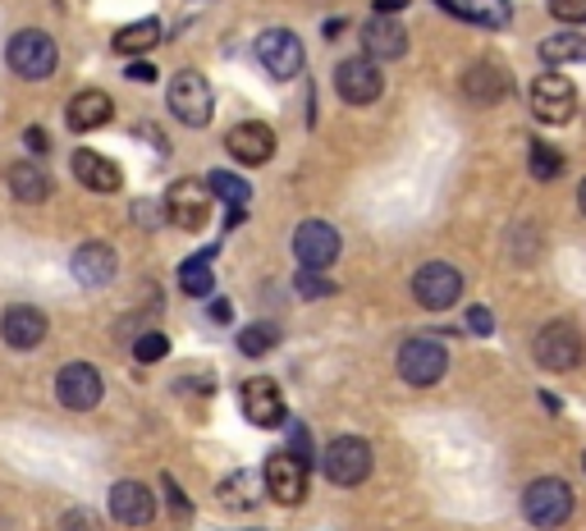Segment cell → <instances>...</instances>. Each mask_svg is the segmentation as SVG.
Instances as JSON below:
<instances>
[{
    "label": "cell",
    "mask_w": 586,
    "mask_h": 531,
    "mask_svg": "<svg viewBox=\"0 0 586 531\" xmlns=\"http://www.w3.org/2000/svg\"><path fill=\"white\" fill-rule=\"evenodd\" d=\"M458 19L481 23V28H496V33H500V28L513 23V6H509V0H462Z\"/></svg>",
    "instance_id": "26"
},
{
    "label": "cell",
    "mask_w": 586,
    "mask_h": 531,
    "mask_svg": "<svg viewBox=\"0 0 586 531\" xmlns=\"http://www.w3.org/2000/svg\"><path fill=\"white\" fill-rule=\"evenodd\" d=\"M70 166H74V179L87 193H119V183H125V174H119V166L110 161V156L92 151V147H78L70 156Z\"/></svg>",
    "instance_id": "18"
},
{
    "label": "cell",
    "mask_w": 586,
    "mask_h": 531,
    "mask_svg": "<svg viewBox=\"0 0 586 531\" xmlns=\"http://www.w3.org/2000/svg\"><path fill=\"white\" fill-rule=\"evenodd\" d=\"M129 78H134V83H157V70H151L147 60H134V65H129Z\"/></svg>",
    "instance_id": "36"
},
{
    "label": "cell",
    "mask_w": 586,
    "mask_h": 531,
    "mask_svg": "<svg viewBox=\"0 0 586 531\" xmlns=\"http://www.w3.org/2000/svg\"><path fill=\"white\" fill-rule=\"evenodd\" d=\"M266 495L275 499V505H302V495H307V463L294 458L289 449L270 454L266 458Z\"/></svg>",
    "instance_id": "15"
},
{
    "label": "cell",
    "mask_w": 586,
    "mask_h": 531,
    "mask_svg": "<svg viewBox=\"0 0 586 531\" xmlns=\"http://www.w3.org/2000/svg\"><path fill=\"white\" fill-rule=\"evenodd\" d=\"M257 60H262V70L275 78V83H289L302 74V42L298 33H289V28H266V33L257 38Z\"/></svg>",
    "instance_id": "7"
},
{
    "label": "cell",
    "mask_w": 586,
    "mask_h": 531,
    "mask_svg": "<svg viewBox=\"0 0 586 531\" xmlns=\"http://www.w3.org/2000/svg\"><path fill=\"white\" fill-rule=\"evenodd\" d=\"M6 65L19 74V78H51L55 65H60V46L51 33H42V28H23V33L10 38L6 46Z\"/></svg>",
    "instance_id": "1"
},
{
    "label": "cell",
    "mask_w": 586,
    "mask_h": 531,
    "mask_svg": "<svg viewBox=\"0 0 586 531\" xmlns=\"http://www.w3.org/2000/svg\"><path fill=\"white\" fill-rule=\"evenodd\" d=\"M294 289H298V298H330L339 285H334V279H326L321 270H298V279H294Z\"/></svg>",
    "instance_id": "32"
},
{
    "label": "cell",
    "mask_w": 586,
    "mask_h": 531,
    "mask_svg": "<svg viewBox=\"0 0 586 531\" xmlns=\"http://www.w3.org/2000/svg\"><path fill=\"white\" fill-rule=\"evenodd\" d=\"M577 206H582V215H586V179H582V189H577Z\"/></svg>",
    "instance_id": "40"
},
{
    "label": "cell",
    "mask_w": 586,
    "mask_h": 531,
    "mask_svg": "<svg viewBox=\"0 0 586 531\" xmlns=\"http://www.w3.org/2000/svg\"><path fill=\"white\" fill-rule=\"evenodd\" d=\"M46 330H51L46 311L28 307V302H14V307L6 311V317H0V334H6V343H10V349H19V353H33V349H42Z\"/></svg>",
    "instance_id": "16"
},
{
    "label": "cell",
    "mask_w": 586,
    "mask_h": 531,
    "mask_svg": "<svg viewBox=\"0 0 586 531\" xmlns=\"http://www.w3.org/2000/svg\"><path fill=\"white\" fill-rule=\"evenodd\" d=\"M440 6H445V14H454V19H458V0H440Z\"/></svg>",
    "instance_id": "41"
},
{
    "label": "cell",
    "mask_w": 586,
    "mask_h": 531,
    "mask_svg": "<svg viewBox=\"0 0 586 531\" xmlns=\"http://www.w3.org/2000/svg\"><path fill=\"white\" fill-rule=\"evenodd\" d=\"M110 518L125 527H147L157 518V499L142 481H115L110 486Z\"/></svg>",
    "instance_id": "20"
},
{
    "label": "cell",
    "mask_w": 586,
    "mask_h": 531,
    "mask_svg": "<svg viewBox=\"0 0 586 531\" xmlns=\"http://www.w3.org/2000/svg\"><path fill=\"white\" fill-rule=\"evenodd\" d=\"M404 6H408V0H376L372 10H376V14H398V10H404Z\"/></svg>",
    "instance_id": "39"
},
{
    "label": "cell",
    "mask_w": 586,
    "mask_h": 531,
    "mask_svg": "<svg viewBox=\"0 0 586 531\" xmlns=\"http://www.w3.org/2000/svg\"><path fill=\"white\" fill-rule=\"evenodd\" d=\"M166 353H170V339H166L161 330H147V334L134 343V358H138V362H161Z\"/></svg>",
    "instance_id": "33"
},
{
    "label": "cell",
    "mask_w": 586,
    "mask_h": 531,
    "mask_svg": "<svg viewBox=\"0 0 586 531\" xmlns=\"http://www.w3.org/2000/svg\"><path fill=\"white\" fill-rule=\"evenodd\" d=\"M321 467H326L330 486H344V490L362 486L366 477H372V445H366L362 435H339V440L326 445Z\"/></svg>",
    "instance_id": "5"
},
{
    "label": "cell",
    "mask_w": 586,
    "mask_h": 531,
    "mask_svg": "<svg viewBox=\"0 0 586 531\" xmlns=\"http://www.w3.org/2000/svg\"><path fill=\"white\" fill-rule=\"evenodd\" d=\"M468 330H472V334H490V330H496V317H490L486 307H472V311H468Z\"/></svg>",
    "instance_id": "35"
},
{
    "label": "cell",
    "mask_w": 586,
    "mask_h": 531,
    "mask_svg": "<svg viewBox=\"0 0 586 531\" xmlns=\"http://www.w3.org/2000/svg\"><path fill=\"white\" fill-rule=\"evenodd\" d=\"M294 257L307 266V270H326L334 266L339 257V230L330 221H302L294 230Z\"/></svg>",
    "instance_id": "13"
},
{
    "label": "cell",
    "mask_w": 586,
    "mask_h": 531,
    "mask_svg": "<svg viewBox=\"0 0 586 531\" xmlns=\"http://www.w3.org/2000/svg\"><path fill=\"white\" fill-rule=\"evenodd\" d=\"M582 467H586V454H582Z\"/></svg>",
    "instance_id": "42"
},
{
    "label": "cell",
    "mask_w": 586,
    "mask_h": 531,
    "mask_svg": "<svg viewBox=\"0 0 586 531\" xmlns=\"http://www.w3.org/2000/svg\"><path fill=\"white\" fill-rule=\"evenodd\" d=\"M65 119H70V129H74V134L106 129V124L115 119V102L106 97L102 87H87V92H78V97H70V106H65Z\"/></svg>",
    "instance_id": "22"
},
{
    "label": "cell",
    "mask_w": 586,
    "mask_h": 531,
    "mask_svg": "<svg viewBox=\"0 0 586 531\" xmlns=\"http://www.w3.org/2000/svg\"><path fill=\"white\" fill-rule=\"evenodd\" d=\"M65 531H97V518H87V513H70Z\"/></svg>",
    "instance_id": "37"
},
{
    "label": "cell",
    "mask_w": 586,
    "mask_h": 531,
    "mask_svg": "<svg viewBox=\"0 0 586 531\" xmlns=\"http://www.w3.org/2000/svg\"><path fill=\"white\" fill-rule=\"evenodd\" d=\"M238 353L243 358H266L270 349H275V343H280V330H275L270 321H253V326H243L238 330Z\"/></svg>",
    "instance_id": "30"
},
{
    "label": "cell",
    "mask_w": 586,
    "mask_h": 531,
    "mask_svg": "<svg viewBox=\"0 0 586 531\" xmlns=\"http://www.w3.org/2000/svg\"><path fill=\"white\" fill-rule=\"evenodd\" d=\"M70 270H74V279L83 289H106L115 279V270H119V257H115L110 243H83L74 253V262H70Z\"/></svg>",
    "instance_id": "17"
},
{
    "label": "cell",
    "mask_w": 586,
    "mask_h": 531,
    "mask_svg": "<svg viewBox=\"0 0 586 531\" xmlns=\"http://www.w3.org/2000/svg\"><path fill=\"white\" fill-rule=\"evenodd\" d=\"M532 115L541 124H568L577 115V87L564 74H541V78H532Z\"/></svg>",
    "instance_id": "10"
},
{
    "label": "cell",
    "mask_w": 586,
    "mask_h": 531,
    "mask_svg": "<svg viewBox=\"0 0 586 531\" xmlns=\"http://www.w3.org/2000/svg\"><path fill=\"white\" fill-rule=\"evenodd\" d=\"M528 166H532V179H554L564 170V156L554 151L550 142H532V151H528Z\"/></svg>",
    "instance_id": "31"
},
{
    "label": "cell",
    "mask_w": 586,
    "mask_h": 531,
    "mask_svg": "<svg viewBox=\"0 0 586 531\" xmlns=\"http://www.w3.org/2000/svg\"><path fill=\"white\" fill-rule=\"evenodd\" d=\"M23 138H28V147H33L38 156H46V134H42V129H28Z\"/></svg>",
    "instance_id": "38"
},
{
    "label": "cell",
    "mask_w": 586,
    "mask_h": 531,
    "mask_svg": "<svg viewBox=\"0 0 586 531\" xmlns=\"http://www.w3.org/2000/svg\"><path fill=\"white\" fill-rule=\"evenodd\" d=\"M206 215H211V193H206V183L198 179H179L170 183V193H166V221L174 230H202L206 225Z\"/></svg>",
    "instance_id": "11"
},
{
    "label": "cell",
    "mask_w": 586,
    "mask_h": 531,
    "mask_svg": "<svg viewBox=\"0 0 586 531\" xmlns=\"http://www.w3.org/2000/svg\"><path fill=\"white\" fill-rule=\"evenodd\" d=\"M102 394H106V381H102V371L92 362H70L55 376V399L65 403L70 413H92L102 403Z\"/></svg>",
    "instance_id": "8"
},
{
    "label": "cell",
    "mask_w": 586,
    "mask_h": 531,
    "mask_svg": "<svg viewBox=\"0 0 586 531\" xmlns=\"http://www.w3.org/2000/svg\"><path fill=\"white\" fill-rule=\"evenodd\" d=\"M445 371H449V353H445V343L436 334H417L398 349V376H404L408 385H417V390L440 385Z\"/></svg>",
    "instance_id": "3"
},
{
    "label": "cell",
    "mask_w": 586,
    "mask_h": 531,
    "mask_svg": "<svg viewBox=\"0 0 586 531\" xmlns=\"http://www.w3.org/2000/svg\"><path fill=\"white\" fill-rule=\"evenodd\" d=\"M334 92L349 106H372L385 92V74L376 70L372 55H349V60H339V65H334Z\"/></svg>",
    "instance_id": "6"
},
{
    "label": "cell",
    "mask_w": 586,
    "mask_h": 531,
    "mask_svg": "<svg viewBox=\"0 0 586 531\" xmlns=\"http://www.w3.org/2000/svg\"><path fill=\"white\" fill-rule=\"evenodd\" d=\"M522 513H528V522L541 527V531L564 527L568 513H573V486L560 481V477H541V481H532L528 495H522Z\"/></svg>",
    "instance_id": "4"
},
{
    "label": "cell",
    "mask_w": 586,
    "mask_h": 531,
    "mask_svg": "<svg viewBox=\"0 0 586 531\" xmlns=\"http://www.w3.org/2000/svg\"><path fill=\"white\" fill-rule=\"evenodd\" d=\"M536 362L545 371H573L582 362V334L577 326L568 321H550L541 334H536Z\"/></svg>",
    "instance_id": "14"
},
{
    "label": "cell",
    "mask_w": 586,
    "mask_h": 531,
    "mask_svg": "<svg viewBox=\"0 0 586 531\" xmlns=\"http://www.w3.org/2000/svg\"><path fill=\"white\" fill-rule=\"evenodd\" d=\"M225 147L238 166H266L275 156V134L266 129V124L248 119V124H234V129L225 134Z\"/></svg>",
    "instance_id": "19"
},
{
    "label": "cell",
    "mask_w": 586,
    "mask_h": 531,
    "mask_svg": "<svg viewBox=\"0 0 586 531\" xmlns=\"http://www.w3.org/2000/svg\"><path fill=\"white\" fill-rule=\"evenodd\" d=\"M550 14L560 23H586V0H550Z\"/></svg>",
    "instance_id": "34"
},
{
    "label": "cell",
    "mask_w": 586,
    "mask_h": 531,
    "mask_svg": "<svg viewBox=\"0 0 586 531\" xmlns=\"http://www.w3.org/2000/svg\"><path fill=\"white\" fill-rule=\"evenodd\" d=\"M541 60L545 65H582L586 60V38L582 33H554L541 42Z\"/></svg>",
    "instance_id": "27"
},
{
    "label": "cell",
    "mask_w": 586,
    "mask_h": 531,
    "mask_svg": "<svg viewBox=\"0 0 586 531\" xmlns=\"http://www.w3.org/2000/svg\"><path fill=\"white\" fill-rule=\"evenodd\" d=\"M238 403H243V417H248L253 426L270 431V426H285L289 422V408H285V394L275 381L266 376H253V381H243L238 390Z\"/></svg>",
    "instance_id": "12"
},
{
    "label": "cell",
    "mask_w": 586,
    "mask_h": 531,
    "mask_svg": "<svg viewBox=\"0 0 586 531\" xmlns=\"http://www.w3.org/2000/svg\"><path fill=\"white\" fill-rule=\"evenodd\" d=\"M413 298L426 307V311H445L462 298V275L449 266V262H426L417 275H413Z\"/></svg>",
    "instance_id": "9"
},
{
    "label": "cell",
    "mask_w": 586,
    "mask_h": 531,
    "mask_svg": "<svg viewBox=\"0 0 586 531\" xmlns=\"http://www.w3.org/2000/svg\"><path fill=\"white\" fill-rule=\"evenodd\" d=\"M462 92H468V102H477V106L504 102V92H509V74H504L500 65H490V60H481V65H472L468 74H462Z\"/></svg>",
    "instance_id": "23"
},
{
    "label": "cell",
    "mask_w": 586,
    "mask_h": 531,
    "mask_svg": "<svg viewBox=\"0 0 586 531\" xmlns=\"http://www.w3.org/2000/svg\"><path fill=\"white\" fill-rule=\"evenodd\" d=\"M179 289L189 294V298H206L211 289H215V275H211V253H202V257H189L179 266Z\"/></svg>",
    "instance_id": "28"
},
{
    "label": "cell",
    "mask_w": 586,
    "mask_h": 531,
    "mask_svg": "<svg viewBox=\"0 0 586 531\" xmlns=\"http://www.w3.org/2000/svg\"><path fill=\"white\" fill-rule=\"evenodd\" d=\"M166 102H170V115H174L179 124H189V129H206V124H211V110H215V92H211V83H206L198 70H179V74L170 78Z\"/></svg>",
    "instance_id": "2"
},
{
    "label": "cell",
    "mask_w": 586,
    "mask_h": 531,
    "mask_svg": "<svg viewBox=\"0 0 586 531\" xmlns=\"http://www.w3.org/2000/svg\"><path fill=\"white\" fill-rule=\"evenodd\" d=\"M362 46L372 60H398L408 51V28L398 23V14H376L362 23Z\"/></svg>",
    "instance_id": "21"
},
{
    "label": "cell",
    "mask_w": 586,
    "mask_h": 531,
    "mask_svg": "<svg viewBox=\"0 0 586 531\" xmlns=\"http://www.w3.org/2000/svg\"><path fill=\"white\" fill-rule=\"evenodd\" d=\"M6 183H10V193L19 202H28V206H38V202L51 198V174L38 161H14L10 174H6Z\"/></svg>",
    "instance_id": "24"
},
{
    "label": "cell",
    "mask_w": 586,
    "mask_h": 531,
    "mask_svg": "<svg viewBox=\"0 0 586 531\" xmlns=\"http://www.w3.org/2000/svg\"><path fill=\"white\" fill-rule=\"evenodd\" d=\"M206 193L221 198L225 206H248V198H253L248 179H238V174H230V170H211V174H206Z\"/></svg>",
    "instance_id": "29"
},
{
    "label": "cell",
    "mask_w": 586,
    "mask_h": 531,
    "mask_svg": "<svg viewBox=\"0 0 586 531\" xmlns=\"http://www.w3.org/2000/svg\"><path fill=\"white\" fill-rule=\"evenodd\" d=\"M151 46H161V23L157 19H142V23H129L115 33V51L119 55H147Z\"/></svg>",
    "instance_id": "25"
}]
</instances>
